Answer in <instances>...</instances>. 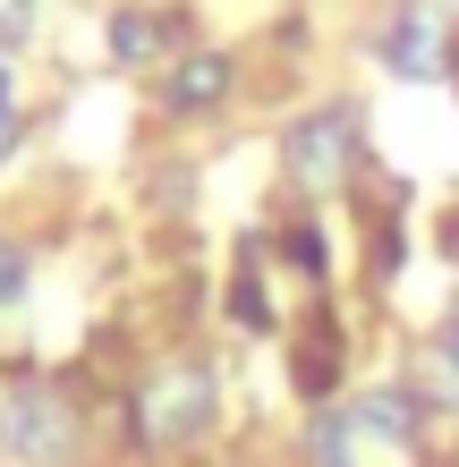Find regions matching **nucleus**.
Here are the masks:
<instances>
[{
	"instance_id": "f257e3e1",
	"label": "nucleus",
	"mask_w": 459,
	"mask_h": 467,
	"mask_svg": "<svg viewBox=\"0 0 459 467\" xmlns=\"http://www.w3.org/2000/svg\"><path fill=\"white\" fill-rule=\"evenodd\" d=\"M213 425V374L204 366H162L137 391V433L145 442H196Z\"/></svg>"
},
{
	"instance_id": "f03ea898",
	"label": "nucleus",
	"mask_w": 459,
	"mask_h": 467,
	"mask_svg": "<svg viewBox=\"0 0 459 467\" xmlns=\"http://www.w3.org/2000/svg\"><path fill=\"white\" fill-rule=\"evenodd\" d=\"M0 442L17 459H35V467H60L77 451V408L60 391H43V382H26V391H9V408H0Z\"/></svg>"
},
{
	"instance_id": "7ed1b4c3",
	"label": "nucleus",
	"mask_w": 459,
	"mask_h": 467,
	"mask_svg": "<svg viewBox=\"0 0 459 467\" xmlns=\"http://www.w3.org/2000/svg\"><path fill=\"white\" fill-rule=\"evenodd\" d=\"M289 179H298V187H340L349 179V153H358V111H340V102H332V111H307L298 128H289Z\"/></svg>"
},
{
	"instance_id": "20e7f679",
	"label": "nucleus",
	"mask_w": 459,
	"mask_h": 467,
	"mask_svg": "<svg viewBox=\"0 0 459 467\" xmlns=\"http://www.w3.org/2000/svg\"><path fill=\"white\" fill-rule=\"evenodd\" d=\"M222 94H230V60L222 51H196V60H179L171 77H162V102H171V111H213Z\"/></svg>"
},
{
	"instance_id": "39448f33",
	"label": "nucleus",
	"mask_w": 459,
	"mask_h": 467,
	"mask_svg": "<svg viewBox=\"0 0 459 467\" xmlns=\"http://www.w3.org/2000/svg\"><path fill=\"white\" fill-rule=\"evenodd\" d=\"M383 60H391L400 77H434V68H443V43H434V17H425V9H400V17L383 26Z\"/></svg>"
},
{
	"instance_id": "423d86ee",
	"label": "nucleus",
	"mask_w": 459,
	"mask_h": 467,
	"mask_svg": "<svg viewBox=\"0 0 459 467\" xmlns=\"http://www.w3.org/2000/svg\"><path fill=\"white\" fill-rule=\"evenodd\" d=\"M349 425L374 433V442H417V400H409V391H366Z\"/></svg>"
},
{
	"instance_id": "0eeeda50",
	"label": "nucleus",
	"mask_w": 459,
	"mask_h": 467,
	"mask_svg": "<svg viewBox=\"0 0 459 467\" xmlns=\"http://www.w3.org/2000/svg\"><path fill=\"white\" fill-rule=\"evenodd\" d=\"M332 382H340V340H332V332H315V340L298 348V391H307V400H323Z\"/></svg>"
},
{
	"instance_id": "6e6552de",
	"label": "nucleus",
	"mask_w": 459,
	"mask_h": 467,
	"mask_svg": "<svg viewBox=\"0 0 459 467\" xmlns=\"http://www.w3.org/2000/svg\"><path fill=\"white\" fill-rule=\"evenodd\" d=\"M349 433H358L349 417H315V425H307V459H315V467H349Z\"/></svg>"
},
{
	"instance_id": "1a4fd4ad",
	"label": "nucleus",
	"mask_w": 459,
	"mask_h": 467,
	"mask_svg": "<svg viewBox=\"0 0 459 467\" xmlns=\"http://www.w3.org/2000/svg\"><path fill=\"white\" fill-rule=\"evenodd\" d=\"M162 26H171V17H145V9H128V17L111 26V51H120V60H145V51L162 43Z\"/></svg>"
},
{
	"instance_id": "9d476101",
	"label": "nucleus",
	"mask_w": 459,
	"mask_h": 467,
	"mask_svg": "<svg viewBox=\"0 0 459 467\" xmlns=\"http://www.w3.org/2000/svg\"><path fill=\"white\" fill-rule=\"evenodd\" d=\"M17 297H26V246L0 238V306H17Z\"/></svg>"
},
{
	"instance_id": "9b49d317",
	"label": "nucleus",
	"mask_w": 459,
	"mask_h": 467,
	"mask_svg": "<svg viewBox=\"0 0 459 467\" xmlns=\"http://www.w3.org/2000/svg\"><path fill=\"white\" fill-rule=\"evenodd\" d=\"M281 255H289V264H298V272H323V238H315L307 222H298V230H289V238H281Z\"/></svg>"
},
{
	"instance_id": "f8f14e48",
	"label": "nucleus",
	"mask_w": 459,
	"mask_h": 467,
	"mask_svg": "<svg viewBox=\"0 0 459 467\" xmlns=\"http://www.w3.org/2000/svg\"><path fill=\"white\" fill-rule=\"evenodd\" d=\"M434 366H443V400H459V323H443V340H434Z\"/></svg>"
},
{
	"instance_id": "ddd939ff",
	"label": "nucleus",
	"mask_w": 459,
	"mask_h": 467,
	"mask_svg": "<svg viewBox=\"0 0 459 467\" xmlns=\"http://www.w3.org/2000/svg\"><path fill=\"white\" fill-rule=\"evenodd\" d=\"M26 26H35V0H0V43H26Z\"/></svg>"
},
{
	"instance_id": "4468645a",
	"label": "nucleus",
	"mask_w": 459,
	"mask_h": 467,
	"mask_svg": "<svg viewBox=\"0 0 459 467\" xmlns=\"http://www.w3.org/2000/svg\"><path fill=\"white\" fill-rule=\"evenodd\" d=\"M451 246H459V213H451Z\"/></svg>"
}]
</instances>
